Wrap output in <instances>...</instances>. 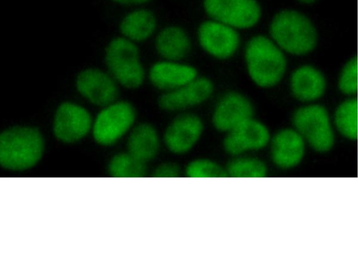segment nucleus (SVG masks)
<instances>
[{"instance_id":"obj_1","label":"nucleus","mask_w":358,"mask_h":268,"mask_svg":"<svg viewBox=\"0 0 358 268\" xmlns=\"http://www.w3.org/2000/svg\"><path fill=\"white\" fill-rule=\"evenodd\" d=\"M243 57L249 79L259 89L274 88L285 75L286 54L268 34L250 36L243 45Z\"/></svg>"},{"instance_id":"obj_2","label":"nucleus","mask_w":358,"mask_h":268,"mask_svg":"<svg viewBox=\"0 0 358 268\" xmlns=\"http://www.w3.org/2000/svg\"><path fill=\"white\" fill-rule=\"evenodd\" d=\"M44 149V138L37 128L10 127L0 135V165L11 172L29 170L40 161Z\"/></svg>"},{"instance_id":"obj_3","label":"nucleus","mask_w":358,"mask_h":268,"mask_svg":"<svg viewBox=\"0 0 358 268\" xmlns=\"http://www.w3.org/2000/svg\"><path fill=\"white\" fill-rule=\"evenodd\" d=\"M268 35L285 54L296 56L310 52L317 43V33L311 22L294 10L275 13L268 24Z\"/></svg>"},{"instance_id":"obj_4","label":"nucleus","mask_w":358,"mask_h":268,"mask_svg":"<svg viewBox=\"0 0 358 268\" xmlns=\"http://www.w3.org/2000/svg\"><path fill=\"white\" fill-rule=\"evenodd\" d=\"M196 40L206 55L220 61L231 59L242 46L240 31L210 18L199 24Z\"/></svg>"},{"instance_id":"obj_5","label":"nucleus","mask_w":358,"mask_h":268,"mask_svg":"<svg viewBox=\"0 0 358 268\" xmlns=\"http://www.w3.org/2000/svg\"><path fill=\"white\" fill-rule=\"evenodd\" d=\"M106 61L121 84L134 89L143 84L145 71L138 50L132 41L122 38L113 40L106 50Z\"/></svg>"},{"instance_id":"obj_6","label":"nucleus","mask_w":358,"mask_h":268,"mask_svg":"<svg viewBox=\"0 0 358 268\" xmlns=\"http://www.w3.org/2000/svg\"><path fill=\"white\" fill-rule=\"evenodd\" d=\"M294 128L306 143L319 152L329 151L334 143V133L327 110L320 105L302 106L293 114Z\"/></svg>"},{"instance_id":"obj_7","label":"nucleus","mask_w":358,"mask_h":268,"mask_svg":"<svg viewBox=\"0 0 358 268\" xmlns=\"http://www.w3.org/2000/svg\"><path fill=\"white\" fill-rule=\"evenodd\" d=\"M136 117L134 107L128 102H114L105 106L93 121L94 141L104 147L115 144L133 128Z\"/></svg>"},{"instance_id":"obj_8","label":"nucleus","mask_w":358,"mask_h":268,"mask_svg":"<svg viewBox=\"0 0 358 268\" xmlns=\"http://www.w3.org/2000/svg\"><path fill=\"white\" fill-rule=\"evenodd\" d=\"M203 6L209 18L241 32L256 27L262 16L261 6L257 0H203Z\"/></svg>"},{"instance_id":"obj_9","label":"nucleus","mask_w":358,"mask_h":268,"mask_svg":"<svg viewBox=\"0 0 358 268\" xmlns=\"http://www.w3.org/2000/svg\"><path fill=\"white\" fill-rule=\"evenodd\" d=\"M205 131L202 118L190 111L176 114L162 135L163 145L171 154L184 156L201 141Z\"/></svg>"},{"instance_id":"obj_10","label":"nucleus","mask_w":358,"mask_h":268,"mask_svg":"<svg viewBox=\"0 0 358 268\" xmlns=\"http://www.w3.org/2000/svg\"><path fill=\"white\" fill-rule=\"evenodd\" d=\"M272 133L255 117L224 134L222 147L231 157L255 154L268 149Z\"/></svg>"},{"instance_id":"obj_11","label":"nucleus","mask_w":358,"mask_h":268,"mask_svg":"<svg viewBox=\"0 0 358 268\" xmlns=\"http://www.w3.org/2000/svg\"><path fill=\"white\" fill-rule=\"evenodd\" d=\"M254 104L247 95L237 90H228L216 100L210 121L217 131L225 134L254 117Z\"/></svg>"},{"instance_id":"obj_12","label":"nucleus","mask_w":358,"mask_h":268,"mask_svg":"<svg viewBox=\"0 0 358 268\" xmlns=\"http://www.w3.org/2000/svg\"><path fill=\"white\" fill-rule=\"evenodd\" d=\"M215 91L213 81L200 75L182 87L162 93L159 97L158 105L167 112H187L208 102Z\"/></svg>"},{"instance_id":"obj_13","label":"nucleus","mask_w":358,"mask_h":268,"mask_svg":"<svg viewBox=\"0 0 358 268\" xmlns=\"http://www.w3.org/2000/svg\"><path fill=\"white\" fill-rule=\"evenodd\" d=\"M93 121L88 111L82 106L65 102L57 109L52 124L55 137L66 144L83 139L92 128Z\"/></svg>"},{"instance_id":"obj_14","label":"nucleus","mask_w":358,"mask_h":268,"mask_svg":"<svg viewBox=\"0 0 358 268\" xmlns=\"http://www.w3.org/2000/svg\"><path fill=\"white\" fill-rule=\"evenodd\" d=\"M306 141L294 128H283L272 134L268 145L272 164L281 170L297 166L306 150Z\"/></svg>"},{"instance_id":"obj_15","label":"nucleus","mask_w":358,"mask_h":268,"mask_svg":"<svg viewBox=\"0 0 358 268\" xmlns=\"http://www.w3.org/2000/svg\"><path fill=\"white\" fill-rule=\"evenodd\" d=\"M199 75L198 69L191 64L164 59L153 64L148 73L151 84L162 93L182 87Z\"/></svg>"},{"instance_id":"obj_16","label":"nucleus","mask_w":358,"mask_h":268,"mask_svg":"<svg viewBox=\"0 0 358 268\" xmlns=\"http://www.w3.org/2000/svg\"><path fill=\"white\" fill-rule=\"evenodd\" d=\"M78 91L91 103L106 106L114 103L118 96L114 81L103 71L87 69L82 71L76 80Z\"/></svg>"},{"instance_id":"obj_17","label":"nucleus","mask_w":358,"mask_h":268,"mask_svg":"<svg viewBox=\"0 0 358 268\" xmlns=\"http://www.w3.org/2000/svg\"><path fill=\"white\" fill-rule=\"evenodd\" d=\"M155 47L162 59L185 61L192 50V40L185 28L171 24L157 33Z\"/></svg>"},{"instance_id":"obj_18","label":"nucleus","mask_w":358,"mask_h":268,"mask_svg":"<svg viewBox=\"0 0 358 268\" xmlns=\"http://www.w3.org/2000/svg\"><path fill=\"white\" fill-rule=\"evenodd\" d=\"M289 84L293 96L303 102L319 98L326 88L322 73L310 65H303L294 69L289 77Z\"/></svg>"},{"instance_id":"obj_19","label":"nucleus","mask_w":358,"mask_h":268,"mask_svg":"<svg viewBox=\"0 0 358 268\" xmlns=\"http://www.w3.org/2000/svg\"><path fill=\"white\" fill-rule=\"evenodd\" d=\"M162 137L152 124L142 123L133 127L127 140V151L147 163L158 155Z\"/></svg>"},{"instance_id":"obj_20","label":"nucleus","mask_w":358,"mask_h":268,"mask_svg":"<svg viewBox=\"0 0 358 268\" xmlns=\"http://www.w3.org/2000/svg\"><path fill=\"white\" fill-rule=\"evenodd\" d=\"M157 28V19L150 10L138 9L124 17L120 24L122 33L132 41H144L152 36Z\"/></svg>"},{"instance_id":"obj_21","label":"nucleus","mask_w":358,"mask_h":268,"mask_svg":"<svg viewBox=\"0 0 358 268\" xmlns=\"http://www.w3.org/2000/svg\"><path fill=\"white\" fill-rule=\"evenodd\" d=\"M225 169L227 177L235 178H263L268 173L266 162L255 154L232 157Z\"/></svg>"},{"instance_id":"obj_22","label":"nucleus","mask_w":358,"mask_h":268,"mask_svg":"<svg viewBox=\"0 0 358 268\" xmlns=\"http://www.w3.org/2000/svg\"><path fill=\"white\" fill-rule=\"evenodd\" d=\"M334 123L339 133L350 140L358 137V100L351 98L342 102L336 108Z\"/></svg>"},{"instance_id":"obj_23","label":"nucleus","mask_w":358,"mask_h":268,"mask_svg":"<svg viewBox=\"0 0 358 268\" xmlns=\"http://www.w3.org/2000/svg\"><path fill=\"white\" fill-rule=\"evenodd\" d=\"M108 172L113 177H143L147 173V167L145 163L127 151L112 156L108 164Z\"/></svg>"},{"instance_id":"obj_24","label":"nucleus","mask_w":358,"mask_h":268,"mask_svg":"<svg viewBox=\"0 0 358 268\" xmlns=\"http://www.w3.org/2000/svg\"><path fill=\"white\" fill-rule=\"evenodd\" d=\"M184 174L189 178L227 177L225 168L215 161L207 158H196L191 160L186 165Z\"/></svg>"},{"instance_id":"obj_25","label":"nucleus","mask_w":358,"mask_h":268,"mask_svg":"<svg viewBox=\"0 0 358 268\" xmlns=\"http://www.w3.org/2000/svg\"><path fill=\"white\" fill-rule=\"evenodd\" d=\"M338 87L345 94H354L358 90V60L350 59L343 68L338 79Z\"/></svg>"},{"instance_id":"obj_26","label":"nucleus","mask_w":358,"mask_h":268,"mask_svg":"<svg viewBox=\"0 0 358 268\" xmlns=\"http://www.w3.org/2000/svg\"><path fill=\"white\" fill-rule=\"evenodd\" d=\"M180 168L174 162H164L156 167L153 177L160 178H174L180 174Z\"/></svg>"},{"instance_id":"obj_27","label":"nucleus","mask_w":358,"mask_h":268,"mask_svg":"<svg viewBox=\"0 0 358 268\" xmlns=\"http://www.w3.org/2000/svg\"><path fill=\"white\" fill-rule=\"evenodd\" d=\"M115 3L124 5L141 4L149 2L152 0H112Z\"/></svg>"},{"instance_id":"obj_28","label":"nucleus","mask_w":358,"mask_h":268,"mask_svg":"<svg viewBox=\"0 0 358 268\" xmlns=\"http://www.w3.org/2000/svg\"><path fill=\"white\" fill-rule=\"evenodd\" d=\"M299 1L301 2H303V3H312L313 1H315V0H299Z\"/></svg>"},{"instance_id":"obj_29","label":"nucleus","mask_w":358,"mask_h":268,"mask_svg":"<svg viewBox=\"0 0 358 268\" xmlns=\"http://www.w3.org/2000/svg\"><path fill=\"white\" fill-rule=\"evenodd\" d=\"M357 139H358V137H357Z\"/></svg>"}]
</instances>
